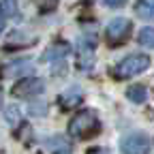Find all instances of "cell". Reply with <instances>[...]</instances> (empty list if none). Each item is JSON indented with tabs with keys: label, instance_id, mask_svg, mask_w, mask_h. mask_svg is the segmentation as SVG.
Masks as SVG:
<instances>
[{
	"label": "cell",
	"instance_id": "obj_1",
	"mask_svg": "<svg viewBox=\"0 0 154 154\" xmlns=\"http://www.w3.org/2000/svg\"><path fill=\"white\" fill-rule=\"evenodd\" d=\"M99 128H101V122H99V118H96V113L92 109H84L71 120L69 135L71 137H77V139H86V137L96 135Z\"/></svg>",
	"mask_w": 154,
	"mask_h": 154
},
{
	"label": "cell",
	"instance_id": "obj_2",
	"mask_svg": "<svg viewBox=\"0 0 154 154\" xmlns=\"http://www.w3.org/2000/svg\"><path fill=\"white\" fill-rule=\"evenodd\" d=\"M150 66V58L146 54H131L126 56L124 60H120L113 69V77H118V79H128V77H135L143 73L146 69Z\"/></svg>",
	"mask_w": 154,
	"mask_h": 154
},
{
	"label": "cell",
	"instance_id": "obj_3",
	"mask_svg": "<svg viewBox=\"0 0 154 154\" xmlns=\"http://www.w3.org/2000/svg\"><path fill=\"white\" fill-rule=\"evenodd\" d=\"M131 30H133V24L124 17H116L107 24L105 28V36H107V43L109 45H120L124 43L126 38L131 36Z\"/></svg>",
	"mask_w": 154,
	"mask_h": 154
},
{
	"label": "cell",
	"instance_id": "obj_4",
	"mask_svg": "<svg viewBox=\"0 0 154 154\" xmlns=\"http://www.w3.org/2000/svg\"><path fill=\"white\" fill-rule=\"evenodd\" d=\"M122 154H148L152 150V139L146 133H131L120 143Z\"/></svg>",
	"mask_w": 154,
	"mask_h": 154
},
{
	"label": "cell",
	"instance_id": "obj_5",
	"mask_svg": "<svg viewBox=\"0 0 154 154\" xmlns=\"http://www.w3.org/2000/svg\"><path fill=\"white\" fill-rule=\"evenodd\" d=\"M45 90V82L38 79V77H26V79L17 82L13 86V96L17 99H30V96H36Z\"/></svg>",
	"mask_w": 154,
	"mask_h": 154
},
{
	"label": "cell",
	"instance_id": "obj_6",
	"mask_svg": "<svg viewBox=\"0 0 154 154\" xmlns=\"http://www.w3.org/2000/svg\"><path fill=\"white\" fill-rule=\"evenodd\" d=\"M94 47H96V38L92 34H86L79 38V49H77V54H79V66L82 69H92V62H94Z\"/></svg>",
	"mask_w": 154,
	"mask_h": 154
},
{
	"label": "cell",
	"instance_id": "obj_7",
	"mask_svg": "<svg viewBox=\"0 0 154 154\" xmlns=\"http://www.w3.org/2000/svg\"><path fill=\"white\" fill-rule=\"evenodd\" d=\"M69 51H71V47H69V43L66 41H56L51 47H47V51L43 54V60L45 62H62L64 58L69 56Z\"/></svg>",
	"mask_w": 154,
	"mask_h": 154
},
{
	"label": "cell",
	"instance_id": "obj_8",
	"mask_svg": "<svg viewBox=\"0 0 154 154\" xmlns=\"http://www.w3.org/2000/svg\"><path fill=\"white\" fill-rule=\"evenodd\" d=\"M32 71V62L30 60H15V62H9L2 66V77H17V75H24V73H30Z\"/></svg>",
	"mask_w": 154,
	"mask_h": 154
},
{
	"label": "cell",
	"instance_id": "obj_9",
	"mask_svg": "<svg viewBox=\"0 0 154 154\" xmlns=\"http://www.w3.org/2000/svg\"><path fill=\"white\" fill-rule=\"evenodd\" d=\"M135 13L146 22H154V0H137Z\"/></svg>",
	"mask_w": 154,
	"mask_h": 154
},
{
	"label": "cell",
	"instance_id": "obj_10",
	"mask_svg": "<svg viewBox=\"0 0 154 154\" xmlns=\"http://www.w3.org/2000/svg\"><path fill=\"white\" fill-rule=\"evenodd\" d=\"M79 101H82V92H79V88H77V86L69 88V90L62 92V96H60V103H62V107H66V109L79 105Z\"/></svg>",
	"mask_w": 154,
	"mask_h": 154
},
{
	"label": "cell",
	"instance_id": "obj_11",
	"mask_svg": "<svg viewBox=\"0 0 154 154\" xmlns=\"http://www.w3.org/2000/svg\"><path fill=\"white\" fill-rule=\"evenodd\" d=\"M126 96H128V101H133V103H143L146 99H148V90H146V86H131L128 90H126Z\"/></svg>",
	"mask_w": 154,
	"mask_h": 154
},
{
	"label": "cell",
	"instance_id": "obj_12",
	"mask_svg": "<svg viewBox=\"0 0 154 154\" xmlns=\"http://www.w3.org/2000/svg\"><path fill=\"white\" fill-rule=\"evenodd\" d=\"M137 41H139L143 47H154V28H141Z\"/></svg>",
	"mask_w": 154,
	"mask_h": 154
},
{
	"label": "cell",
	"instance_id": "obj_13",
	"mask_svg": "<svg viewBox=\"0 0 154 154\" xmlns=\"http://www.w3.org/2000/svg\"><path fill=\"white\" fill-rule=\"evenodd\" d=\"M0 11L5 15H15L17 13V2L15 0H0Z\"/></svg>",
	"mask_w": 154,
	"mask_h": 154
},
{
	"label": "cell",
	"instance_id": "obj_14",
	"mask_svg": "<svg viewBox=\"0 0 154 154\" xmlns=\"http://www.w3.org/2000/svg\"><path fill=\"white\" fill-rule=\"evenodd\" d=\"M7 118H9V122H19V111L15 107L7 109Z\"/></svg>",
	"mask_w": 154,
	"mask_h": 154
},
{
	"label": "cell",
	"instance_id": "obj_15",
	"mask_svg": "<svg viewBox=\"0 0 154 154\" xmlns=\"http://www.w3.org/2000/svg\"><path fill=\"white\" fill-rule=\"evenodd\" d=\"M103 2L107 7H111V9H118V7H124L126 5V0H103Z\"/></svg>",
	"mask_w": 154,
	"mask_h": 154
},
{
	"label": "cell",
	"instance_id": "obj_16",
	"mask_svg": "<svg viewBox=\"0 0 154 154\" xmlns=\"http://www.w3.org/2000/svg\"><path fill=\"white\" fill-rule=\"evenodd\" d=\"M88 154H109V152H107L105 148H90Z\"/></svg>",
	"mask_w": 154,
	"mask_h": 154
},
{
	"label": "cell",
	"instance_id": "obj_17",
	"mask_svg": "<svg viewBox=\"0 0 154 154\" xmlns=\"http://www.w3.org/2000/svg\"><path fill=\"white\" fill-rule=\"evenodd\" d=\"M2 30H5V13L0 11V32H2Z\"/></svg>",
	"mask_w": 154,
	"mask_h": 154
},
{
	"label": "cell",
	"instance_id": "obj_18",
	"mask_svg": "<svg viewBox=\"0 0 154 154\" xmlns=\"http://www.w3.org/2000/svg\"><path fill=\"white\" fill-rule=\"evenodd\" d=\"M0 105H2V90H0Z\"/></svg>",
	"mask_w": 154,
	"mask_h": 154
}]
</instances>
